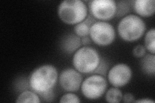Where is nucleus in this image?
Wrapping results in <instances>:
<instances>
[{"mask_svg": "<svg viewBox=\"0 0 155 103\" xmlns=\"http://www.w3.org/2000/svg\"><path fill=\"white\" fill-rule=\"evenodd\" d=\"M117 30L124 41L134 42L143 36L146 31V24L142 18L136 14H128L121 19Z\"/></svg>", "mask_w": 155, "mask_h": 103, "instance_id": "3", "label": "nucleus"}, {"mask_svg": "<svg viewBox=\"0 0 155 103\" xmlns=\"http://www.w3.org/2000/svg\"><path fill=\"white\" fill-rule=\"evenodd\" d=\"M58 16L67 24H76L88 16V7L81 0H64L58 7Z\"/></svg>", "mask_w": 155, "mask_h": 103, "instance_id": "2", "label": "nucleus"}, {"mask_svg": "<svg viewBox=\"0 0 155 103\" xmlns=\"http://www.w3.org/2000/svg\"><path fill=\"white\" fill-rule=\"evenodd\" d=\"M108 68H109V65H108L107 61L105 59L101 58L98 66L97 67V68L93 73L105 76L107 74V73Z\"/></svg>", "mask_w": 155, "mask_h": 103, "instance_id": "19", "label": "nucleus"}, {"mask_svg": "<svg viewBox=\"0 0 155 103\" xmlns=\"http://www.w3.org/2000/svg\"><path fill=\"white\" fill-rule=\"evenodd\" d=\"M134 102L137 103H154V101L153 100H151L150 99H141L138 100H134Z\"/></svg>", "mask_w": 155, "mask_h": 103, "instance_id": "24", "label": "nucleus"}, {"mask_svg": "<svg viewBox=\"0 0 155 103\" xmlns=\"http://www.w3.org/2000/svg\"><path fill=\"white\" fill-rule=\"evenodd\" d=\"M122 101L124 102H134V97L130 93H126L123 95Z\"/></svg>", "mask_w": 155, "mask_h": 103, "instance_id": "22", "label": "nucleus"}, {"mask_svg": "<svg viewBox=\"0 0 155 103\" xmlns=\"http://www.w3.org/2000/svg\"><path fill=\"white\" fill-rule=\"evenodd\" d=\"M91 40L98 46L106 47L112 44L116 38L114 27L107 21H95L90 28Z\"/></svg>", "mask_w": 155, "mask_h": 103, "instance_id": "5", "label": "nucleus"}, {"mask_svg": "<svg viewBox=\"0 0 155 103\" xmlns=\"http://www.w3.org/2000/svg\"><path fill=\"white\" fill-rule=\"evenodd\" d=\"M133 54L137 58H142L146 54V49L142 45H138L133 50Z\"/></svg>", "mask_w": 155, "mask_h": 103, "instance_id": "20", "label": "nucleus"}, {"mask_svg": "<svg viewBox=\"0 0 155 103\" xmlns=\"http://www.w3.org/2000/svg\"><path fill=\"white\" fill-rule=\"evenodd\" d=\"M81 102L79 97L73 93H67L62 95L60 99V103L71 102V103H80Z\"/></svg>", "mask_w": 155, "mask_h": 103, "instance_id": "18", "label": "nucleus"}, {"mask_svg": "<svg viewBox=\"0 0 155 103\" xmlns=\"http://www.w3.org/2000/svg\"><path fill=\"white\" fill-rule=\"evenodd\" d=\"M142 72L147 76H154L155 74V56L148 53L145 54L140 63Z\"/></svg>", "mask_w": 155, "mask_h": 103, "instance_id": "13", "label": "nucleus"}, {"mask_svg": "<svg viewBox=\"0 0 155 103\" xmlns=\"http://www.w3.org/2000/svg\"><path fill=\"white\" fill-rule=\"evenodd\" d=\"M81 46V37L75 34H69L62 38L61 41V48L65 53L71 54L74 53Z\"/></svg>", "mask_w": 155, "mask_h": 103, "instance_id": "11", "label": "nucleus"}, {"mask_svg": "<svg viewBox=\"0 0 155 103\" xmlns=\"http://www.w3.org/2000/svg\"><path fill=\"white\" fill-rule=\"evenodd\" d=\"M56 68L52 65H43L34 70L28 78V85L39 96L53 90L58 81Z\"/></svg>", "mask_w": 155, "mask_h": 103, "instance_id": "1", "label": "nucleus"}, {"mask_svg": "<svg viewBox=\"0 0 155 103\" xmlns=\"http://www.w3.org/2000/svg\"><path fill=\"white\" fill-rule=\"evenodd\" d=\"M40 97H41L45 101L51 102L54 98V93L53 92V90H51L40 95Z\"/></svg>", "mask_w": 155, "mask_h": 103, "instance_id": "21", "label": "nucleus"}, {"mask_svg": "<svg viewBox=\"0 0 155 103\" xmlns=\"http://www.w3.org/2000/svg\"><path fill=\"white\" fill-rule=\"evenodd\" d=\"M101 56L95 48L89 46L80 47L72 57V65L81 74L93 73L101 61Z\"/></svg>", "mask_w": 155, "mask_h": 103, "instance_id": "4", "label": "nucleus"}, {"mask_svg": "<svg viewBox=\"0 0 155 103\" xmlns=\"http://www.w3.org/2000/svg\"><path fill=\"white\" fill-rule=\"evenodd\" d=\"M95 22V19L91 15H88L84 21L75 24L74 27V34L80 37L89 36L90 28Z\"/></svg>", "mask_w": 155, "mask_h": 103, "instance_id": "12", "label": "nucleus"}, {"mask_svg": "<svg viewBox=\"0 0 155 103\" xmlns=\"http://www.w3.org/2000/svg\"><path fill=\"white\" fill-rule=\"evenodd\" d=\"M145 48L151 54L155 53V29L152 28L145 34L144 38Z\"/></svg>", "mask_w": 155, "mask_h": 103, "instance_id": "16", "label": "nucleus"}, {"mask_svg": "<svg viewBox=\"0 0 155 103\" xmlns=\"http://www.w3.org/2000/svg\"><path fill=\"white\" fill-rule=\"evenodd\" d=\"M117 10H116V16L117 18H123L128 15L130 12L131 2L129 1H119L116 2Z\"/></svg>", "mask_w": 155, "mask_h": 103, "instance_id": "17", "label": "nucleus"}, {"mask_svg": "<svg viewBox=\"0 0 155 103\" xmlns=\"http://www.w3.org/2000/svg\"><path fill=\"white\" fill-rule=\"evenodd\" d=\"M123 94L119 88L112 87L105 92V98L107 102L119 103L122 101Z\"/></svg>", "mask_w": 155, "mask_h": 103, "instance_id": "15", "label": "nucleus"}, {"mask_svg": "<svg viewBox=\"0 0 155 103\" xmlns=\"http://www.w3.org/2000/svg\"><path fill=\"white\" fill-rule=\"evenodd\" d=\"M117 5L114 0H93L89 3V11L95 19L102 21L116 16Z\"/></svg>", "mask_w": 155, "mask_h": 103, "instance_id": "7", "label": "nucleus"}, {"mask_svg": "<svg viewBox=\"0 0 155 103\" xmlns=\"http://www.w3.org/2000/svg\"><path fill=\"white\" fill-rule=\"evenodd\" d=\"M81 45L84 47H86V46H88L89 45H90L92 41L91 40L90 37L85 36V37L81 38Z\"/></svg>", "mask_w": 155, "mask_h": 103, "instance_id": "23", "label": "nucleus"}, {"mask_svg": "<svg viewBox=\"0 0 155 103\" xmlns=\"http://www.w3.org/2000/svg\"><path fill=\"white\" fill-rule=\"evenodd\" d=\"M59 84L63 90L68 92H75L80 89L83 82L81 73L75 68H66L58 77Z\"/></svg>", "mask_w": 155, "mask_h": 103, "instance_id": "9", "label": "nucleus"}, {"mask_svg": "<svg viewBox=\"0 0 155 103\" xmlns=\"http://www.w3.org/2000/svg\"><path fill=\"white\" fill-rule=\"evenodd\" d=\"M40 97L35 92L24 90L19 94L16 100V102H32L40 103Z\"/></svg>", "mask_w": 155, "mask_h": 103, "instance_id": "14", "label": "nucleus"}, {"mask_svg": "<svg viewBox=\"0 0 155 103\" xmlns=\"http://www.w3.org/2000/svg\"><path fill=\"white\" fill-rule=\"evenodd\" d=\"M107 73V79L109 83L116 88L127 85L133 76L131 68L125 63L116 64Z\"/></svg>", "mask_w": 155, "mask_h": 103, "instance_id": "8", "label": "nucleus"}, {"mask_svg": "<svg viewBox=\"0 0 155 103\" xmlns=\"http://www.w3.org/2000/svg\"><path fill=\"white\" fill-rule=\"evenodd\" d=\"M134 11L140 18H149L155 12L154 0H134L131 2Z\"/></svg>", "mask_w": 155, "mask_h": 103, "instance_id": "10", "label": "nucleus"}, {"mask_svg": "<svg viewBox=\"0 0 155 103\" xmlns=\"http://www.w3.org/2000/svg\"><path fill=\"white\" fill-rule=\"evenodd\" d=\"M107 88V81L105 77L94 73L83 81L80 89L86 99L94 101L100 99L104 95Z\"/></svg>", "mask_w": 155, "mask_h": 103, "instance_id": "6", "label": "nucleus"}]
</instances>
